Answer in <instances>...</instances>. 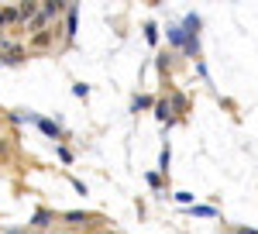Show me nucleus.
<instances>
[{"instance_id": "39448f33", "label": "nucleus", "mask_w": 258, "mask_h": 234, "mask_svg": "<svg viewBox=\"0 0 258 234\" xmlns=\"http://www.w3.org/2000/svg\"><path fill=\"white\" fill-rule=\"evenodd\" d=\"M11 234H21V231H11Z\"/></svg>"}, {"instance_id": "20e7f679", "label": "nucleus", "mask_w": 258, "mask_h": 234, "mask_svg": "<svg viewBox=\"0 0 258 234\" xmlns=\"http://www.w3.org/2000/svg\"><path fill=\"white\" fill-rule=\"evenodd\" d=\"M73 93H76V97H86V93H90V86H83V83H76V86H73Z\"/></svg>"}, {"instance_id": "f257e3e1", "label": "nucleus", "mask_w": 258, "mask_h": 234, "mask_svg": "<svg viewBox=\"0 0 258 234\" xmlns=\"http://www.w3.org/2000/svg\"><path fill=\"white\" fill-rule=\"evenodd\" d=\"M41 131H45L48 138H59V128H55L52 121H41Z\"/></svg>"}, {"instance_id": "f03ea898", "label": "nucleus", "mask_w": 258, "mask_h": 234, "mask_svg": "<svg viewBox=\"0 0 258 234\" xmlns=\"http://www.w3.org/2000/svg\"><path fill=\"white\" fill-rule=\"evenodd\" d=\"M193 214H197V217H214L217 210H214V207H193Z\"/></svg>"}, {"instance_id": "7ed1b4c3", "label": "nucleus", "mask_w": 258, "mask_h": 234, "mask_svg": "<svg viewBox=\"0 0 258 234\" xmlns=\"http://www.w3.org/2000/svg\"><path fill=\"white\" fill-rule=\"evenodd\" d=\"M176 200H179V203H186V207H189V203H193V193H186V190H179V193H176Z\"/></svg>"}]
</instances>
